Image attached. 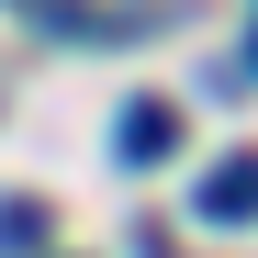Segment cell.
<instances>
[{"mask_svg": "<svg viewBox=\"0 0 258 258\" xmlns=\"http://www.w3.org/2000/svg\"><path fill=\"white\" fill-rule=\"evenodd\" d=\"M45 202H0V258H45Z\"/></svg>", "mask_w": 258, "mask_h": 258, "instance_id": "3", "label": "cell"}, {"mask_svg": "<svg viewBox=\"0 0 258 258\" xmlns=\"http://www.w3.org/2000/svg\"><path fill=\"white\" fill-rule=\"evenodd\" d=\"M247 56H258V45H247Z\"/></svg>", "mask_w": 258, "mask_h": 258, "instance_id": "4", "label": "cell"}, {"mask_svg": "<svg viewBox=\"0 0 258 258\" xmlns=\"http://www.w3.org/2000/svg\"><path fill=\"white\" fill-rule=\"evenodd\" d=\"M168 146H180V101L135 90V101H123V123H112V157H123V168H157Z\"/></svg>", "mask_w": 258, "mask_h": 258, "instance_id": "1", "label": "cell"}, {"mask_svg": "<svg viewBox=\"0 0 258 258\" xmlns=\"http://www.w3.org/2000/svg\"><path fill=\"white\" fill-rule=\"evenodd\" d=\"M191 202H202V225H258V146H236V157H213Z\"/></svg>", "mask_w": 258, "mask_h": 258, "instance_id": "2", "label": "cell"}]
</instances>
